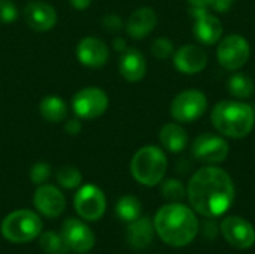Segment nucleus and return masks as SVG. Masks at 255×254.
I'll return each instance as SVG.
<instances>
[{"instance_id":"f257e3e1","label":"nucleus","mask_w":255,"mask_h":254,"mask_svg":"<svg viewBox=\"0 0 255 254\" xmlns=\"http://www.w3.org/2000/svg\"><path fill=\"white\" fill-rule=\"evenodd\" d=\"M187 198L197 214L215 219L227 213L232 207L235 184L224 169L209 165L191 177L187 187Z\"/></svg>"},{"instance_id":"f03ea898","label":"nucleus","mask_w":255,"mask_h":254,"mask_svg":"<svg viewBox=\"0 0 255 254\" xmlns=\"http://www.w3.org/2000/svg\"><path fill=\"white\" fill-rule=\"evenodd\" d=\"M199 228L194 210L181 202H170L161 207L154 219L157 235L170 247H185L193 243Z\"/></svg>"},{"instance_id":"7ed1b4c3","label":"nucleus","mask_w":255,"mask_h":254,"mask_svg":"<svg viewBox=\"0 0 255 254\" xmlns=\"http://www.w3.org/2000/svg\"><path fill=\"white\" fill-rule=\"evenodd\" d=\"M211 121L223 136L241 139L253 132L255 111L251 105L242 100H221L214 106Z\"/></svg>"},{"instance_id":"20e7f679","label":"nucleus","mask_w":255,"mask_h":254,"mask_svg":"<svg viewBox=\"0 0 255 254\" xmlns=\"http://www.w3.org/2000/svg\"><path fill=\"white\" fill-rule=\"evenodd\" d=\"M167 171V157L160 147L145 145L139 148L131 162L130 172L133 178L146 187H154L160 184Z\"/></svg>"},{"instance_id":"39448f33","label":"nucleus","mask_w":255,"mask_h":254,"mask_svg":"<svg viewBox=\"0 0 255 254\" xmlns=\"http://www.w3.org/2000/svg\"><path fill=\"white\" fill-rule=\"evenodd\" d=\"M0 231L10 243H30L42 234V220L31 210H16L4 217Z\"/></svg>"},{"instance_id":"423d86ee","label":"nucleus","mask_w":255,"mask_h":254,"mask_svg":"<svg viewBox=\"0 0 255 254\" xmlns=\"http://www.w3.org/2000/svg\"><path fill=\"white\" fill-rule=\"evenodd\" d=\"M109 108V96L99 87H84L72 97V109L81 120L102 117Z\"/></svg>"},{"instance_id":"0eeeda50","label":"nucleus","mask_w":255,"mask_h":254,"mask_svg":"<svg viewBox=\"0 0 255 254\" xmlns=\"http://www.w3.org/2000/svg\"><path fill=\"white\" fill-rule=\"evenodd\" d=\"M251 55L250 42L241 34H229L220 39L217 48V58L218 63L227 70H239L242 69Z\"/></svg>"},{"instance_id":"6e6552de","label":"nucleus","mask_w":255,"mask_h":254,"mask_svg":"<svg viewBox=\"0 0 255 254\" xmlns=\"http://www.w3.org/2000/svg\"><path fill=\"white\" fill-rule=\"evenodd\" d=\"M208 109V97L199 90H185L170 103V115L178 123H193Z\"/></svg>"},{"instance_id":"1a4fd4ad","label":"nucleus","mask_w":255,"mask_h":254,"mask_svg":"<svg viewBox=\"0 0 255 254\" xmlns=\"http://www.w3.org/2000/svg\"><path fill=\"white\" fill-rule=\"evenodd\" d=\"M73 207L82 220L96 222L102 219L106 211V196L100 187L94 184H84L75 193Z\"/></svg>"},{"instance_id":"9d476101","label":"nucleus","mask_w":255,"mask_h":254,"mask_svg":"<svg viewBox=\"0 0 255 254\" xmlns=\"http://www.w3.org/2000/svg\"><path fill=\"white\" fill-rule=\"evenodd\" d=\"M230 153L229 142L215 133L199 135L191 145V154L196 160L206 165H217L227 159Z\"/></svg>"},{"instance_id":"9b49d317","label":"nucleus","mask_w":255,"mask_h":254,"mask_svg":"<svg viewBox=\"0 0 255 254\" xmlns=\"http://www.w3.org/2000/svg\"><path fill=\"white\" fill-rule=\"evenodd\" d=\"M190 15L193 18V34L203 45H214L220 42L223 36V24L221 21L209 13L208 7L191 6Z\"/></svg>"},{"instance_id":"f8f14e48","label":"nucleus","mask_w":255,"mask_h":254,"mask_svg":"<svg viewBox=\"0 0 255 254\" xmlns=\"http://www.w3.org/2000/svg\"><path fill=\"white\" fill-rule=\"evenodd\" d=\"M220 229L226 241L236 249L247 250L255 244L254 228L248 220L242 217L232 216V217L224 219Z\"/></svg>"},{"instance_id":"ddd939ff","label":"nucleus","mask_w":255,"mask_h":254,"mask_svg":"<svg viewBox=\"0 0 255 254\" xmlns=\"http://www.w3.org/2000/svg\"><path fill=\"white\" fill-rule=\"evenodd\" d=\"M34 208L45 217H60L66 210V198L63 192L52 184H40L33 195Z\"/></svg>"},{"instance_id":"4468645a","label":"nucleus","mask_w":255,"mask_h":254,"mask_svg":"<svg viewBox=\"0 0 255 254\" xmlns=\"http://www.w3.org/2000/svg\"><path fill=\"white\" fill-rule=\"evenodd\" d=\"M61 235L69 250L75 253H88L96 244V237L93 231L78 219H67L63 223Z\"/></svg>"},{"instance_id":"2eb2a0df","label":"nucleus","mask_w":255,"mask_h":254,"mask_svg":"<svg viewBox=\"0 0 255 254\" xmlns=\"http://www.w3.org/2000/svg\"><path fill=\"white\" fill-rule=\"evenodd\" d=\"M25 24L34 31H48L57 24V10L52 4L37 0L28 1L22 10Z\"/></svg>"},{"instance_id":"dca6fc26","label":"nucleus","mask_w":255,"mask_h":254,"mask_svg":"<svg viewBox=\"0 0 255 254\" xmlns=\"http://www.w3.org/2000/svg\"><path fill=\"white\" fill-rule=\"evenodd\" d=\"M76 58L82 66L99 69L108 63L109 48L102 39L94 36H87L81 39L76 46Z\"/></svg>"},{"instance_id":"f3484780","label":"nucleus","mask_w":255,"mask_h":254,"mask_svg":"<svg viewBox=\"0 0 255 254\" xmlns=\"http://www.w3.org/2000/svg\"><path fill=\"white\" fill-rule=\"evenodd\" d=\"M175 67L185 75H194L202 72L208 64V52L194 43L182 45L173 54Z\"/></svg>"},{"instance_id":"a211bd4d","label":"nucleus","mask_w":255,"mask_h":254,"mask_svg":"<svg viewBox=\"0 0 255 254\" xmlns=\"http://www.w3.org/2000/svg\"><path fill=\"white\" fill-rule=\"evenodd\" d=\"M146 58L136 48H126L120 52L118 69L121 76L128 82H139L146 75Z\"/></svg>"},{"instance_id":"6ab92c4d","label":"nucleus","mask_w":255,"mask_h":254,"mask_svg":"<svg viewBox=\"0 0 255 254\" xmlns=\"http://www.w3.org/2000/svg\"><path fill=\"white\" fill-rule=\"evenodd\" d=\"M157 21H158L157 13L152 7H148V6L137 7L127 19V24H126L127 34L136 40H140L146 37L155 28Z\"/></svg>"},{"instance_id":"aec40b11","label":"nucleus","mask_w":255,"mask_h":254,"mask_svg":"<svg viewBox=\"0 0 255 254\" xmlns=\"http://www.w3.org/2000/svg\"><path fill=\"white\" fill-rule=\"evenodd\" d=\"M154 223L148 217H139L127 226V243L134 250H145L154 238Z\"/></svg>"},{"instance_id":"412c9836","label":"nucleus","mask_w":255,"mask_h":254,"mask_svg":"<svg viewBox=\"0 0 255 254\" xmlns=\"http://www.w3.org/2000/svg\"><path fill=\"white\" fill-rule=\"evenodd\" d=\"M158 139L161 147L170 153H181L188 144V135L178 123L164 124L158 133Z\"/></svg>"},{"instance_id":"4be33fe9","label":"nucleus","mask_w":255,"mask_h":254,"mask_svg":"<svg viewBox=\"0 0 255 254\" xmlns=\"http://www.w3.org/2000/svg\"><path fill=\"white\" fill-rule=\"evenodd\" d=\"M39 112L48 123H60L67 118L69 108L67 103L55 94L45 96L39 103Z\"/></svg>"},{"instance_id":"5701e85b","label":"nucleus","mask_w":255,"mask_h":254,"mask_svg":"<svg viewBox=\"0 0 255 254\" xmlns=\"http://www.w3.org/2000/svg\"><path fill=\"white\" fill-rule=\"evenodd\" d=\"M227 88L229 93L236 97L238 100H245L250 99L255 91V84L251 76H248L244 72H236L233 73L229 81H227Z\"/></svg>"},{"instance_id":"b1692460","label":"nucleus","mask_w":255,"mask_h":254,"mask_svg":"<svg viewBox=\"0 0 255 254\" xmlns=\"http://www.w3.org/2000/svg\"><path fill=\"white\" fill-rule=\"evenodd\" d=\"M115 213H117V216H118L123 222L130 223V222H133V220H136V219L140 217L142 204H140V201H139L136 196L126 195V196L120 198V201L117 202Z\"/></svg>"},{"instance_id":"393cba45","label":"nucleus","mask_w":255,"mask_h":254,"mask_svg":"<svg viewBox=\"0 0 255 254\" xmlns=\"http://www.w3.org/2000/svg\"><path fill=\"white\" fill-rule=\"evenodd\" d=\"M39 244L42 250L48 254H66L69 250L61 232L46 231L39 235Z\"/></svg>"},{"instance_id":"a878e982","label":"nucleus","mask_w":255,"mask_h":254,"mask_svg":"<svg viewBox=\"0 0 255 254\" xmlns=\"http://www.w3.org/2000/svg\"><path fill=\"white\" fill-rule=\"evenodd\" d=\"M55 180L60 184V187L66 190L79 189L82 186V174L75 166H63L57 171Z\"/></svg>"},{"instance_id":"bb28decb","label":"nucleus","mask_w":255,"mask_h":254,"mask_svg":"<svg viewBox=\"0 0 255 254\" xmlns=\"http://www.w3.org/2000/svg\"><path fill=\"white\" fill-rule=\"evenodd\" d=\"M161 195L169 202H181L187 196V189H185V186L179 180L170 178V180L163 181V184H161Z\"/></svg>"},{"instance_id":"cd10ccee","label":"nucleus","mask_w":255,"mask_h":254,"mask_svg":"<svg viewBox=\"0 0 255 254\" xmlns=\"http://www.w3.org/2000/svg\"><path fill=\"white\" fill-rule=\"evenodd\" d=\"M173 51H175V45H173V42H172L169 37H166V36L157 37V39L152 42V45H151V52H152V55H154L155 58H158V60H166V58H169V57L173 54Z\"/></svg>"},{"instance_id":"c85d7f7f","label":"nucleus","mask_w":255,"mask_h":254,"mask_svg":"<svg viewBox=\"0 0 255 254\" xmlns=\"http://www.w3.org/2000/svg\"><path fill=\"white\" fill-rule=\"evenodd\" d=\"M51 177V166L45 162H37L30 169V180L34 186L45 184Z\"/></svg>"},{"instance_id":"c756f323","label":"nucleus","mask_w":255,"mask_h":254,"mask_svg":"<svg viewBox=\"0 0 255 254\" xmlns=\"http://www.w3.org/2000/svg\"><path fill=\"white\" fill-rule=\"evenodd\" d=\"M18 18V7L12 0H0V22L9 24Z\"/></svg>"},{"instance_id":"7c9ffc66","label":"nucleus","mask_w":255,"mask_h":254,"mask_svg":"<svg viewBox=\"0 0 255 254\" xmlns=\"http://www.w3.org/2000/svg\"><path fill=\"white\" fill-rule=\"evenodd\" d=\"M102 25H103V28L106 30V31H111V33H117V31H120L121 28H123V19L118 16V15H115V13H109V15H106L103 19H102Z\"/></svg>"},{"instance_id":"2f4dec72","label":"nucleus","mask_w":255,"mask_h":254,"mask_svg":"<svg viewBox=\"0 0 255 254\" xmlns=\"http://www.w3.org/2000/svg\"><path fill=\"white\" fill-rule=\"evenodd\" d=\"M66 123H64V130H66V133L67 135H70V136H76L78 133H81V130H82V120L81 118H78V117H75V118H66L64 120Z\"/></svg>"},{"instance_id":"473e14b6","label":"nucleus","mask_w":255,"mask_h":254,"mask_svg":"<svg viewBox=\"0 0 255 254\" xmlns=\"http://www.w3.org/2000/svg\"><path fill=\"white\" fill-rule=\"evenodd\" d=\"M218 229H220V226L215 222H205V225H203V235L206 238H215L217 234H218Z\"/></svg>"},{"instance_id":"72a5a7b5","label":"nucleus","mask_w":255,"mask_h":254,"mask_svg":"<svg viewBox=\"0 0 255 254\" xmlns=\"http://www.w3.org/2000/svg\"><path fill=\"white\" fill-rule=\"evenodd\" d=\"M233 1H235V0H214L211 6H212L217 12H227V10L232 7Z\"/></svg>"},{"instance_id":"f704fd0d","label":"nucleus","mask_w":255,"mask_h":254,"mask_svg":"<svg viewBox=\"0 0 255 254\" xmlns=\"http://www.w3.org/2000/svg\"><path fill=\"white\" fill-rule=\"evenodd\" d=\"M69 3H70L75 9L84 10V9H87V7L93 3V0H69Z\"/></svg>"},{"instance_id":"c9c22d12","label":"nucleus","mask_w":255,"mask_h":254,"mask_svg":"<svg viewBox=\"0 0 255 254\" xmlns=\"http://www.w3.org/2000/svg\"><path fill=\"white\" fill-rule=\"evenodd\" d=\"M127 48V43L123 37H115L114 39V49H117L118 52H123Z\"/></svg>"},{"instance_id":"e433bc0d","label":"nucleus","mask_w":255,"mask_h":254,"mask_svg":"<svg viewBox=\"0 0 255 254\" xmlns=\"http://www.w3.org/2000/svg\"><path fill=\"white\" fill-rule=\"evenodd\" d=\"M191 6H197V7H208L212 4L214 0H188Z\"/></svg>"}]
</instances>
